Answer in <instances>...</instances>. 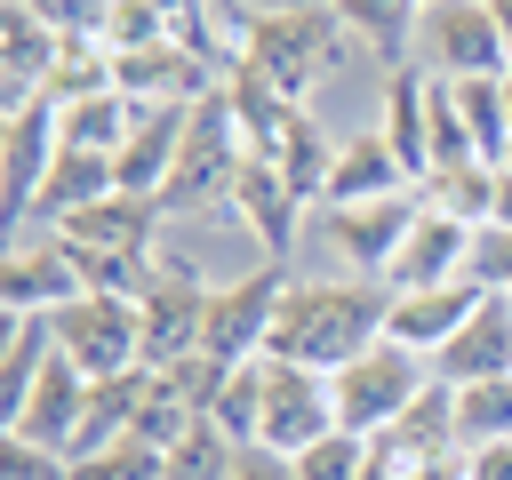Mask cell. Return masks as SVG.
<instances>
[{
    "label": "cell",
    "mask_w": 512,
    "mask_h": 480,
    "mask_svg": "<svg viewBox=\"0 0 512 480\" xmlns=\"http://www.w3.org/2000/svg\"><path fill=\"white\" fill-rule=\"evenodd\" d=\"M384 312H392L384 280H288L264 352L336 376L344 360H360L368 344H384Z\"/></svg>",
    "instance_id": "cell-1"
},
{
    "label": "cell",
    "mask_w": 512,
    "mask_h": 480,
    "mask_svg": "<svg viewBox=\"0 0 512 480\" xmlns=\"http://www.w3.org/2000/svg\"><path fill=\"white\" fill-rule=\"evenodd\" d=\"M344 40L352 32L336 24V8H312V0H296V8H248V40H240L232 72L264 80L280 104H304L344 64Z\"/></svg>",
    "instance_id": "cell-2"
},
{
    "label": "cell",
    "mask_w": 512,
    "mask_h": 480,
    "mask_svg": "<svg viewBox=\"0 0 512 480\" xmlns=\"http://www.w3.org/2000/svg\"><path fill=\"white\" fill-rule=\"evenodd\" d=\"M432 384H440V376H432V360L384 336V344H368L360 360H344V368L328 376V400H336V424H344V432L376 440V432H384V424H400Z\"/></svg>",
    "instance_id": "cell-3"
},
{
    "label": "cell",
    "mask_w": 512,
    "mask_h": 480,
    "mask_svg": "<svg viewBox=\"0 0 512 480\" xmlns=\"http://www.w3.org/2000/svg\"><path fill=\"white\" fill-rule=\"evenodd\" d=\"M248 160V136H240V112L224 88H208L192 104V128H184V152H176V176L160 192V216H184L192 200H232V176Z\"/></svg>",
    "instance_id": "cell-4"
},
{
    "label": "cell",
    "mask_w": 512,
    "mask_h": 480,
    "mask_svg": "<svg viewBox=\"0 0 512 480\" xmlns=\"http://www.w3.org/2000/svg\"><path fill=\"white\" fill-rule=\"evenodd\" d=\"M56 344H64V360H72L88 384H112V376L144 368V304L88 288V296H72V304L56 312Z\"/></svg>",
    "instance_id": "cell-5"
},
{
    "label": "cell",
    "mask_w": 512,
    "mask_h": 480,
    "mask_svg": "<svg viewBox=\"0 0 512 480\" xmlns=\"http://www.w3.org/2000/svg\"><path fill=\"white\" fill-rule=\"evenodd\" d=\"M408 64H424L432 80H496V72H512V48H504L488 0H440V8L416 16Z\"/></svg>",
    "instance_id": "cell-6"
},
{
    "label": "cell",
    "mask_w": 512,
    "mask_h": 480,
    "mask_svg": "<svg viewBox=\"0 0 512 480\" xmlns=\"http://www.w3.org/2000/svg\"><path fill=\"white\" fill-rule=\"evenodd\" d=\"M280 296H288V264H256V272L224 280V288L208 296V320H200V352H208V360H224V368H240V360H264Z\"/></svg>",
    "instance_id": "cell-7"
},
{
    "label": "cell",
    "mask_w": 512,
    "mask_h": 480,
    "mask_svg": "<svg viewBox=\"0 0 512 480\" xmlns=\"http://www.w3.org/2000/svg\"><path fill=\"white\" fill-rule=\"evenodd\" d=\"M56 152H64V104L56 96H32V104L0 112V200H8V224H32Z\"/></svg>",
    "instance_id": "cell-8"
},
{
    "label": "cell",
    "mask_w": 512,
    "mask_h": 480,
    "mask_svg": "<svg viewBox=\"0 0 512 480\" xmlns=\"http://www.w3.org/2000/svg\"><path fill=\"white\" fill-rule=\"evenodd\" d=\"M336 432V400H328V376L320 368H296V360H272L264 352V424H256V448H280V456H304L312 440Z\"/></svg>",
    "instance_id": "cell-9"
},
{
    "label": "cell",
    "mask_w": 512,
    "mask_h": 480,
    "mask_svg": "<svg viewBox=\"0 0 512 480\" xmlns=\"http://www.w3.org/2000/svg\"><path fill=\"white\" fill-rule=\"evenodd\" d=\"M208 280L184 256H160V280L144 288V368H176L200 352V320H208Z\"/></svg>",
    "instance_id": "cell-10"
},
{
    "label": "cell",
    "mask_w": 512,
    "mask_h": 480,
    "mask_svg": "<svg viewBox=\"0 0 512 480\" xmlns=\"http://www.w3.org/2000/svg\"><path fill=\"white\" fill-rule=\"evenodd\" d=\"M472 264H480V224H464V216H448V208H432V200H424V216H416V232L400 240V256H392V272H384V288L400 296V288L480 280Z\"/></svg>",
    "instance_id": "cell-11"
},
{
    "label": "cell",
    "mask_w": 512,
    "mask_h": 480,
    "mask_svg": "<svg viewBox=\"0 0 512 480\" xmlns=\"http://www.w3.org/2000/svg\"><path fill=\"white\" fill-rule=\"evenodd\" d=\"M320 216H328V240H336V256L352 264V280H384L392 256H400V240H408L416 216H424V192L360 200V208H320Z\"/></svg>",
    "instance_id": "cell-12"
},
{
    "label": "cell",
    "mask_w": 512,
    "mask_h": 480,
    "mask_svg": "<svg viewBox=\"0 0 512 480\" xmlns=\"http://www.w3.org/2000/svg\"><path fill=\"white\" fill-rule=\"evenodd\" d=\"M64 248H80V256H152L160 248V200H136V192H104L96 208H80V216H64V224H48Z\"/></svg>",
    "instance_id": "cell-13"
},
{
    "label": "cell",
    "mask_w": 512,
    "mask_h": 480,
    "mask_svg": "<svg viewBox=\"0 0 512 480\" xmlns=\"http://www.w3.org/2000/svg\"><path fill=\"white\" fill-rule=\"evenodd\" d=\"M488 296V280H440V288H400L392 296V312H384V336L392 344H408V352H424V360H440L448 352V336L472 320V304Z\"/></svg>",
    "instance_id": "cell-14"
},
{
    "label": "cell",
    "mask_w": 512,
    "mask_h": 480,
    "mask_svg": "<svg viewBox=\"0 0 512 480\" xmlns=\"http://www.w3.org/2000/svg\"><path fill=\"white\" fill-rule=\"evenodd\" d=\"M56 56H64V32L8 0V8H0V112L48 96V88H56Z\"/></svg>",
    "instance_id": "cell-15"
},
{
    "label": "cell",
    "mask_w": 512,
    "mask_h": 480,
    "mask_svg": "<svg viewBox=\"0 0 512 480\" xmlns=\"http://www.w3.org/2000/svg\"><path fill=\"white\" fill-rule=\"evenodd\" d=\"M72 296H88V280H80V256L48 232V240H24L16 256H8V272H0V312H64Z\"/></svg>",
    "instance_id": "cell-16"
},
{
    "label": "cell",
    "mask_w": 512,
    "mask_h": 480,
    "mask_svg": "<svg viewBox=\"0 0 512 480\" xmlns=\"http://www.w3.org/2000/svg\"><path fill=\"white\" fill-rule=\"evenodd\" d=\"M224 208L264 240V256H272V264H288L296 224H304V200L288 192V176H280L264 152H248V160H240V176H232V200H224Z\"/></svg>",
    "instance_id": "cell-17"
},
{
    "label": "cell",
    "mask_w": 512,
    "mask_h": 480,
    "mask_svg": "<svg viewBox=\"0 0 512 480\" xmlns=\"http://www.w3.org/2000/svg\"><path fill=\"white\" fill-rule=\"evenodd\" d=\"M368 448H376V472H384V480H408V472L456 456V400H448V384H432V392H424L400 424H384Z\"/></svg>",
    "instance_id": "cell-18"
},
{
    "label": "cell",
    "mask_w": 512,
    "mask_h": 480,
    "mask_svg": "<svg viewBox=\"0 0 512 480\" xmlns=\"http://www.w3.org/2000/svg\"><path fill=\"white\" fill-rule=\"evenodd\" d=\"M440 384H488V376H512V296L488 288L472 304V320L448 336V352L432 360Z\"/></svg>",
    "instance_id": "cell-19"
},
{
    "label": "cell",
    "mask_w": 512,
    "mask_h": 480,
    "mask_svg": "<svg viewBox=\"0 0 512 480\" xmlns=\"http://www.w3.org/2000/svg\"><path fill=\"white\" fill-rule=\"evenodd\" d=\"M376 136L400 152V168H408L416 192H424V176H432V72H424V64H392L384 104H376Z\"/></svg>",
    "instance_id": "cell-20"
},
{
    "label": "cell",
    "mask_w": 512,
    "mask_h": 480,
    "mask_svg": "<svg viewBox=\"0 0 512 480\" xmlns=\"http://www.w3.org/2000/svg\"><path fill=\"white\" fill-rule=\"evenodd\" d=\"M400 192H416V176L400 168V152L376 128H360V136L336 144V168H328L320 208H360V200H400Z\"/></svg>",
    "instance_id": "cell-21"
},
{
    "label": "cell",
    "mask_w": 512,
    "mask_h": 480,
    "mask_svg": "<svg viewBox=\"0 0 512 480\" xmlns=\"http://www.w3.org/2000/svg\"><path fill=\"white\" fill-rule=\"evenodd\" d=\"M88 392H96V384H88V376H80V368L56 352V360H48V376L32 384V400L8 416V432H24V440H48V448H64V456H72V440H80V416H88Z\"/></svg>",
    "instance_id": "cell-22"
},
{
    "label": "cell",
    "mask_w": 512,
    "mask_h": 480,
    "mask_svg": "<svg viewBox=\"0 0 512 480\" xmlns=\"http://www.w3.org/2000/svg\"><path fill=\"white\" fill-rule=\"evenodd\" d=\"M336 144H344V136H328V128L312 120V112H288L264 160H272V168L288 176V192H296L304 208H320V192H328V168H336Z\"/></svg>",
    "instance_id": "cell-23"
},
{
    "label": "cell",
    "mask_w": 512,
    "mask_h": 480,
    "mask_svg": "<svg viewBox=\"0 0 512 480\" xmlns=\"http://www.w3.org/2000/svg\"><path fill=\"white\" fill-rule=\"evenodd\" d=\"M56 352H64V344H56V320H48V312H8V344H0V416H16V408L32 400V384L48 376Z\"/></svg>",
    "instance_id": "cell-24"
},
{
    "label": "cell",
    "mask_w": 512,
    "mask_h": 480,
    "mask_svg": "<svg viewBox=\"0 0 512 480\" xmlns=\"http://www.w3.org/2000/svg\"><path fill=\"white\" fill-rule=\"evenodd\" d=\"M336 8V24L360 40V48H376L384 64H408L416 56V0H328Z\"/></svg>",
    "instance_id": "cell-25"
},
{
    "label": "cell",
    "mask_w": 512,
    "mask_h": 480,
    "mask_svg": "<svg viewBox=\"0 0 512 480\" xmlns=\"http://www.w3.org/2000/svg\"><path fill=\"white\" fill-rule=\"evenodd\" d=\"M448 96H456V120H464V136L480 144V160H504V144H512L504 72H496V80H448Z\"/></svg>",
    "instance_id": "cell-26"
},
{
    "label": "cell",
    "mask_w": 512,
    "mask_h": 480,
    "mask_svg": "<svg viewBox=\"0 0 512 480\" xmlns=\"http://www.w3.org/2000/svg\"><path fill=\"white\" fill-rule=\"evenodd\" d=\"M448 400H456V448L512 440V376H488V384H448Z\"/></svg>",
    "instance_id": "cell-27"
},
{
    "label": "cell",
    "mask_w": 512,
    "mask_h": 480,
    "mask_svg": "<svg viewBox=\"0 0 512 480\" xmlns=\"http://www.w3.org/2000/svg\"><path fill=\"white\" fill-rule=\"evenodd\" d=\"M128 120H136V104H128L120 88L72 96V104H64V144H80V152H120V144H128Z\"/></svg>",
    "instance_id": "cell-28"
},
{
    "label": "cell",
    "mask_w": 512,
    "mask_h": 480,
    "mask_svg": "<svg viewBox=\"0 0 512 480\" xmlns=\"http://www.w3.org/2000/svg\"><path fill=\"white\" fill-rule=\"evenodd\" d=\"M208 424L232 440V448H256V424H264V360H240L208 408Z\"/></svg>",
    "instance_id": "cell-29"
},
{
    "label": "cell",
    "mask_w": 512,
    "mask_h": 480,
    "mask_svg": "<svg viewBox=\"0 0 512 480\" xmlns=\"http://www.w3.org/2000/svg\"><path fill=\"white\" fill-rule=\"evenodd\" d=\"M232 464H240V448H232V440L200 416V424H192V432L160 456V480H232Z\"/></svg>",
    "instance_id": "cell-30"
},
{
    "label": "cell",
    "mask_w": 512,
    "mask_h": 480,
    "mask_svg": "<svg viewBox=\"0 0 512 480\" xmlns=\"http://www.w3.org/2000/svg\"><path fill=\"white\" fill-rule=\"evenodd\" d=\"M72 480H160V448L136 440V432H120V440L72 456Z\"/></svg>",
    "instance_id": "cell-31"
},
{
    "label": "cell",
    "mask_w": 512,
    "mask_h": 480,
    "mask_svg": "<svg viewBox=\"0 0 512 480\" xmlns=\"http://www.w3.org/2000/svg\"><path fill=\"white\" fill-rule=\"evenodd\" d=\"M296 464V480H368V464H376V448L360 440V432H328V440H312L304 456H288Z\"/></svg>",
    "instance_id": "cell-32"
},
{
    "label": "cell",
    "mask_w": 512,
    "mask_h": 480,
    "mask_svg": "<svg viewBox=\"0 0 512 480\" xmlns=\"http://www.w3.org/2000/svg\"><path fill=\"white\" fill-rule=\"evenodd\" d=\"M0 480H72V456L24 432H0Z\"/></svg>",
    "instance_id": "cell-33"
},
{
    "label": "cell",
    "mask_w": 512,
    "mask_h": 480,
    "mask_svg": "<svg viewBox=\"0 0 512 480\" xmlns=\"http://www.w3.org/2000/svg\"><path fill=\"white\" fill-rule=\"evenodd\" d=\"M16 8H32V16L56 24V32H104V8H112V0H16Z\"/></svg>",
    "instance_id": "cell-34"
},
{
    "label": "cell",
    "mask_w": 512,
    "mask_h": 480,
    "mask_svg": "<svg viewBox=\"0 0 512 480\" xmlns=\"http://www.w3.org/2000/svg\"><path fill=\"white\" fill-rule=\"evenodd\" d=\"M464 480H512V440H488V448H464Z\"/></svg>",
    "instance_id": "cell-35"
},
{
    "label": "cell",
    "mask_w": 512,
    "mask_h": 480,
    "mask_svg": "<svg viewBox=\"0 0 512 480\" xmlns=\"http://www.w3.org/2000/svg\"><path fill=\"white\" fill-rule=\"evenodd\" d=\"M232 480H296V464H288L280 448H240V464H232Z\"/></svg>",
    "instance_id": "cell-36"
},
{
    "label": "cell",
    "mask_w": 512,
    "mask_h": 480,
    "mask_svg": "<svg viewBox=\"0 0 512 480\" xmlns=\"http://www.w3.org/2000/svg\"><path fill=\"white\" fill-rule=\"evenodd\" d=\"M488 232H512V168H496V200H488Z\"/></svg>",
    "instance_id": "cell-37"
},
{
    "label": "cell",
    "mask_w": 512,
    "mask_h": 480,
    "mask_svg": "<svg viewBox=\"0 0 512 480\" xmlns=\"http://www.w3.org/2000/svg\"><path fill=\"white\" fill-rule=\"evenodd\" d=\"M408 480H464V448H456V456H440V464H424V472H408Z\"/></svg>",
    "instance_id": "cell-38"
},
{
    "label": "cell",
    "mask_w": 512,
    "mask_h": 480,
    "mask_svg": "<svg viewBox=\"0 0 512 480\" xmlns=\"http://www.w3.org/2000/svg\"><path fill=\"white\" fill-rule=\"evenodd\" d=\"M488 16H496V32H504V48H512V0H488Z\"/></svg>",
    "instance_id": "cell-39"
},
{
    "label": "cell",
    "mask_w": 512,
    "mask_h": 480,
    "mask_svg": "<svg viewBox=\"0 0 512 480\" xmlns=\"http://www.w3.org/2000/svg\"><path fill=\"white\" fill-rule=\"evenodd\" d=\"M496 168H512V144H504V160H496Z\"/></svg>",
    "instance_id": "cell-40"
},
{
    "label": "cell",
    "mask_w": 512,
    "mask_h": 480,
    "mask_svg": "<svg viewBox=\"0 0 512 480\" xmlns=\"http://www.w3.org/2000/svg\"><path fill=\"white\" fill-rule=\"evenodd\" d=\"M416 8H440V0H416Z\"/></svg>",
    "instance_id": "cell-41"
}]
</instances>
